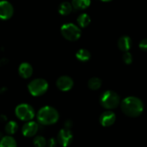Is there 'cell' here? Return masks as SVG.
<instances>
[{
  "label": "cell",
  "instance_id": "cell-1",
  "mask_svg": "<svg viewBox=\"0 0 147 147\" xmlns=\"http://www.w3.org/2000/svg\"><path fill=\"white\" fill-rule=\"evenodd\" d=\"M121 109L125 115L129 117H137L144 111V103L140 98L129 96L121 102Z\"/></svg>",
  "mask_w": 147,
  "mask_h": 147
},
{
  "label": "cell",
  "instance_id": "cell-2",
  "mask_svg": "<svg viewBox=\"0 0 147 147\" xmlns=\"http://www.w3.org/2000/svg\"><path fill=\"white\" fill-rule=\"evenodd\" d=\"M37 119L39 123L42 125H52L55 123L59 119L58 111L55 108L46 106L41 108L38 111Z\"/></svg>",
  "mask_w": 147,
  "mask_h": 147
},
{
  "label": "cell",
  "instance_id": "cell-3",
  "mask_svg": "<svg viewBox=\"0 0 147 147\" xmlns=\"http://www.w3.org/2000/svg\"><path fill=\"white\" fill-rule=\"evenodd\" d=\"M100 103L104 109L112 110L120 104V96L113 90H106L100 96Z\"/></svg>",
  "mask_w": 147,
  "mask_h": 147
},
{
  "label": "cell",
  "instance_id": "cell-4",
  "mask_svg": "<svg viewBox=\"0 0 147 147\" xmlns=\"http://www.w3.org/2000/svg\"><path fill=\"white\" fill-rule=\"evenodd\" d=\"M60 32L63 37L68 41H76L81 36V30L80 27L73 23L63 24L60 29Z\"/></svg>",
  "mask_w": 147,
  "mask_h": 147
},
{
  "label": "cell",
  "instance_id": "cell-5",
  "mask_svg": "<svg viewBox=\"0 0 147 147\" xmlns=\"http://www.w3.org/2000/svg\"><path fill=\"white\" fill-rule=\"evenodd\" d=\"M49 85L46 80L43 78H36L30 82L28 90L33 96H40L47 92Z\"/></svg>",
  "mask_w": 147,
  "mask_h": 147
},
{
  "label": "cell",
  "instance_id": "cell-6",
  "mask_svg": "<svg viewBox=\"0 0 147 147\" xmlns=\"http://www.w3.org/2000/svg\"><path fill=\"white\" fill-rule=\"evenodd\" d=\"M15 115L20 120L26 122L30 121L34 117V110L30 104L21 103L16 107Z\"/></svg>",
  "mask_w": 147,
  "mask_h": 147
},
{
  "label": "cell",
  "instance_id": "cell-7",
  "mask_svg": "<svg viewBox=\"0 0 147 147\" xmlns=\"http://www.w3.org/2000/svg\"><path fill=\"white\" fill-rule=\"evenodd\" d=\"M73 139V135L70 129H63L59 131L57 136V143L63 147H67L71 144Z\"/></svg>",
  "mask_w": 147,
  "mask_h": 147
},
{
  "label": "cell",
  "instance_id": "cell-8",
  "mask_svg": "<svg viewBox=\"0 0 147 147\" xmlns=\"http://www.w3.org/2000/svg\"><path fill=\"white\" fill-rule=\"evenodd\" d=\"M14 14V7L8 1H0V20H9Z\"/></svg>",
  "mask_w": 147,
  "mask_h": 147
},
{
  "label": "cell",
  "instance_id": "cell-9",
  "mask_svg": "<svg viewBox=\"0 0 147 147\" xmlns=\"http://www.w3.org/2000/svg\"><path fill=\"white\" fill-rule=\"evenodd\" d=\"M57 88L63 92L69 91L73 88L74 86V81L70 77L67 76H63L58 78L56 82Z\"/></svg>",
  "mask_w": 147,
  "mask_h": 147
},
{
  "label": "cell",
  "instance_id": "cell-10",
  "mask_svg": "<svg viewBox=\"0 0 147 147\" xmlns=\"http://www.w3.org/2000/svg\"><path fill=\"white\" fill-rule=\"evenodd\" d=\"M39 129L38 123L36 122L30 121H27L22 126V133L25 137H32L35 136Z\"/></svg>",
  "mask_w": 147,
  "mask_h": 147
},
{
  "label": "cell",
  "instance_id": "cell-11",
  "mask_svg": "<svg viewBox=\"0 0 147 147\" xmlns=\"http://www.w3.org/2000/svg\"><path fill=\"white\" fill-rule=\"evenodd\" d=\"M116 119V114L113 111L109 110L101 113L99 118V122L104 127H109L115 123Z\"/></svg>",
  "mask_w": 147,
  "mask_h": 147
},
{
  "label": "cell",
  "instance_id": "cell-12",
  "mask_svg": "<svg viewBox=\"0 0 147 147\" xmlns=\"http://www.w3.org/2000/svg\"><path fill=\"white\" fill-rule=\"evenodd\" d=\"M18 73L22 78H29L31 77L33 73L32 66L29 63H26V62L21 63L19 66Z\"/></svg>",
  "mask_w": 147,
  "mask_h": 147
},
{
  "label": "cell",
  "instance_id": "cell-13",
  "mask_svg": "<svg viewBox=\"0 0 147 147\" xmlns=\"http://www.w3.org/2000/svg\"><path fill=\"white\" fill-rule=\"evenodd\" d=\"M118 47L119 50L123 52H128L132 46V40L130 37L127 35H123L118 40Z\"/></svg>",
  "mask_w": 147,
  "mask_h": 147
},
{
  "label": "cell",
  "instance_id": "cell-14",
  "mask_svg": "<svg viewBox=\"0 0 147 147\" xmlns=\"http://www.w3.org/2000/svg\"><path fill=\"white\" fill-rule=\"evenodd\" d=\"M17 142L11 135L4 136L0 139V147H17Z\"/></svg>",
  "mask_w": 147,
  "mask_h": 147
},
{
  "label": "cell",
  "instance_id": "cell-15",
  "mask_svg": "<svg viewBox=\"0 0 147 147\" xmlns=\"http://www.w3.org/2000/svg\"><path fill=\"white\" fill-rule=\"evenodd\" d=\"M90 0H72V5L75 9L83 10L90 5Z\"/></svg>",
  "mask_w": 147,
  "mask_h": 147
},
{
  "label": "cell",
  "instance_id": "cell-16",
  "mask_svg": "<svg viewBox=\"0 0 147 147\" xmlns=\"http://www.w3.org/2000/svg\"><path fill=\"white\" fill-rule=\"evenodd\" d=\"M73 5L71 3L67 2V1H64V2L61 3L58 7V12L60 13L61 15L66 16L68 15L71 13L72 10H73Z\"/></svg>",
  "mask_w": 147,
  "mask_h": 147
},
{
  "label": "cell",
  "instance_id": "cell-17",
  "mask_svg": "<svg viewBox=\"0 0 147 147\" xmlns=\"http://www.w3.org/2000/svg\"><path fill=\"white\" fill-rule=\"evenodd\" d=\"M76 58L80 62H87L91 57V54L90 52L86 49H80L78 50V52L76 54Z\"/></svg>",
  "mask_w": 147,
  "mask_h": 147
},
{
  "label": "cell",
  "instance_id": "cell-18",
  "mask_svg": "<svg viewBox=\"0 0 147 147\" xmlns=\"http://www.w3.org/2000/svg\"><path fill=\"white\" fill-rule=\"evenodd\" d=\"M78 24L79 27H82V28H85V27H88L90 24V22H91V19H90V16L86 13H83V14H80L78 17L77 18Z\"/></svg>",
  "mask_w": 147,
  "mask_h": 147
},
{
  "label": "cell",
  "instance_id": "cell-19",
  "mask_svg": "<svg viewBox=\"0 0 147 147\" xmlns=\"http://www.w3.org/2000/svg\"><path fill=\"white\" fill-rule=\"evenodd\" d=\"M102 85V80L99 78L93 77L91 78L88 82V86L90 90H98Z\"/></svg>",
  "mask_w": 147,
  "mask_h": 147
},
{
  "label": "cell",
  "instance_id": "cell-20",
  "mask_svg": "<svg viewBox=\"0 0 147 147\" xmlns=\"http://www.w3.org/2000/svg\"><path fill=\"white\" fill-rule=\"evenodd\" d=\"M18 130V124L14 121H10L6 124L5 131L8 135H13Z\"/></svg>",
  "mask_w": 147,
  "mask_h": 147
},
{
  "label": "cell",
  "instance_id": "cell-21",
  "mask_svg": "<svg viewBox=\"0 0 147 147\" xmlns=\"http://www.w3.org/2000/svg\"><path fill=\"white\" fill-rule=\"evenodd\" d=\"M47 142L42 136H37L33 139V144L35 147H45Z\"/></svg>",
  "mask_w": 147,
  "mask_h": 147
},
{
  "label": "cell",
  "instance_id": "cell-22",
  "mask_svg": "<svg viewBox=\"0 0 147 147\" xmlns=\"http://www.w3.org/2000/svg\"><path fill=\"white\" fill-rule=\"evenodd\" d=\"M123 60L124 62V63H126V65H130L131 64V63L133 62V57H132V55L128 52H125L124 54L123 55Z\"/></svg>",
  "mask_w": 147,
  "mask_h": 147
},
{
  "label": "cell",
  "instance_id": "cell-23",
  "mask_svg": "<svg viewBox=\"0 0 147 147\" xmlns=\"http://www.w3.org/2000/svg\"><path fill=\"white\" fill-rule=\"evenodd\" d=\"M139 47L143 51L147 52V39H143L139 43Z\"/></svg>",
  "mask_w": 147,
  "mask_h": 147
},
{
  "label": "cell",
  "instance_id": "cell-24",
  "mask_svg": "<svg viewBox=\"0 0 147 147\" xmlns=\"http://www.w3.org/2000/svg\"><path fill=\"white\" fill-rule=\"evenodd\" d=\"M57 140H56L54 138H52V139H50L48 141H47V146L48 147H55L57 145Z\"/></svg>",
  "mask_w": 147,
  "mask_h": 147
},
{
  "label": "cell",
  "instance_id": "cell-25",
  "mask_svg": "<svg viewBox=\"0 0 147 147\" xmlns=\"http://www.w3.org/2000/svg\"><path fill=\"white\" fill-rule=\"evenodd\" d=\"M72 124H73V123H72L71 121L70 120L66 121L65 123V129H70V128L72 126Z\"/></svg>",
  "mask_w": 147,
  "mask_h": 147
},
{
  "label": "cell",
  "instance_id": "cell-26",
  "mask_svg": "<svg viewBox=\"0 0 147 147\" xmlns=\"http://www.w3.org/2000/svg\"><path fill=\"white\" fill-rule=\"evenodd\" d=\"M8 63V60L5 58H3L0 60V65H6Z\"/></svg>",
  "mask_w": 147,
  "mask_h": 147
},
{
  "label": "cell",
  "instance_id": "cell-27",
  "mask_svg": "<svg viewBox=\"0 0 147 147\" xmlns=\"http://www.w3.org/2000/svg\"><path fill=\"white\" fill-rule=\"evenodd\" d=\"M100 1H103V2H109V1H112V0H100Z\"/></svg>",
  "mask_w": 147,
  "mask_h": 147
}]
</instances>
